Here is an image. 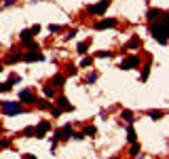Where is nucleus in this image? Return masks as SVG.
Returning a JSON list of instances; mask_svg holds the SVG:
<instances>
[{
    "mask_svg": "<svg viewBox=\"0 0 169 159\" xmlns=\"http://www.w3.org/2000/svg\"><path fill=\"white\" fill-rule=\"evenodd\" d=\"M9 83H11V85H15V83H21V77H19V74H11V77H9Z\"/></svg>",
    "mask_w": 169,
    "mask_h": 159,
    "instance_id": "27",
    "label": "nucleus"
},
{
    "mask_svg": "<svg viewBox=\"0 0 169 159\" xmlns=\"http://www.w3.org/2000/svg\"><path fill=\"white\" fill-rule=\"evenodd\" d=\"M49 129H51V123L49 121H40L38 127H34V136H36V138H44Z\"/></svg>",
    "mask_w": 169,
    "mask_h": 159,
    "instance_id": "5",
    "label": "nucleus"
},
{
    "mask_svg": "<svg viewBox=\"0 0 169 159\" xmlns=\"http://www.w3.org/2000/svg\"><path fill=\"white\" fill-rule=\"evenodd\" d=\"M11 144V140H7V138H0V149H7Z\"/></svg>",
    "mask_w": 169,
    "mask_h": 159,
    "instance_id": "33",
    "label": "nucleus"
},
{
    "mask_svg": "<svg viewBox=\"0 0 169 159\" xmlns=\"http://www.w3.org/2000/svg\"><path fill=\"white\" fill-rule=\"evenodd\" d=\"M0 72H2V66H0Z\"/></svg>",
    "mask_w": 169,
    "mask_h": 159,
    "instance_id": "38",
    "label": "nucleus"
},
{
    "mask_svg": "<svg viewBox=\"0 0 169 159\" xmlns=\"http://www.w3.org/2000/svg\"><path fill=\"white\" fill-rule=\"evenodd\" d=\"M72 138H74V140H83L85 134H83V132H74V134H72Z\"/></svg>",
    "mask_w": 169,
    "mask_h": 159,
    "instance_id": "32",
    "label": "nucleus"
},
{
    "mask_svg": "<svg viewBox=\"0 0 169 159\" xmlns=\"http://www.w3.org/2000/svg\"><path fill=\"white\" fill-rule=\"evenodd\" d=\"M146 17H148V21H159L161 17H167V11H161V9H150V11L146 13Z\"/></svg>",
    "mask_w": 169,
    "mask_h": 159,
    "instance_id": "8",
    "label": "nucleus"
},
{
    "mask_svg": "<svg viewBox=\"0 0 169 159\" xmlns=\"http://www.w3.org/2000/svg\"><path fill=\"white\" fill-rule=\"evenodd\" d=\"M0 110H2L4 115L13 117V115H19V112H23V106H19V102H11V100H4L2 104H0Z\"/></svg>",
    "mask_w": 169,
    "mask_h": 159,
    "instance_id": "2",
    "label": "nucleus"
},
{
    "mask_svg": "<svg viewBox=\"0 0 169 159\" xmlns=\"http://www.w3.org/2000/svg\"><path fill=\"white\" fill-rule=\"evenodd\" d=\"M72 134H74V129H72L70 125H63L61 129H57V132H55L57 140H70V138H72Z\"/></svg>",
    "mask_w": 169,
    "mask_h": 159,
    "instance_id": "6",
    "label": "nucleus"
},
{
    "mask_svg": "<svg viewBox=\"0 0 169 159\" xmlns=\"http://www.w3.org/2000/svg\"><path fill=\"white\" fill-rule=\"evenodd\" d=\"M49 110L53 112V117H59V115H61V110H59V108H55V106H51Z\"/></svg>",
    "mask_w": 169,
    "mask_h": 159,
    "instance_id": "34",
    "label": "nucleus"
},
{
    "mask_svg": "<svg viewBox=\"0 0 169 159\" xmlns=\"http://www.w3.org/2000/svg\"><path fill=\"white\" fill-rule=\"evenodd\" d=\"M30 32H32V36H34V34H38V32H40V26H38V24H36V26H32V28H30Z\"/></svg>",
    "mask_w": 169,
    "mask_h": 159,
    "instance_id": "35",
    "label": "nucleus"
},
{
    "mask_svg": "<svg viewBox=\"0 0 169 159\" xmlns=\"http://www.w3.org/2000/svg\"><path fill=\"white\" fill-rule=\"evenodd\" d=\"M97 81V72H91L89 77H87V83H95Z\"/></svg>",
    "mask_w": 169,
    "mask_h": 159,
    "instance_id": "31",
    "label": "nucleus"
},
{
    "mask_svg": "<svg viewBox=\"0 0 169 159\" xmlns=\"http://www.w3.org/2000/svg\"><path fill=\"white\" fill-rule=\"evenodd\" d=\"M95 57H112V51H97Z\"/></svg>",
    "mask_w": 169,
    "mask_h": 159,
    "instance_id": "29",
    "label": "nucleus"
},
{
    "mask_svg": "<svg viewBox=\"0 0 169 159\" xmlns=\"http://www.w3.org/2000/svg\"><path fill=\"white\" fill-rule=\"evenodd\" d=\"M23 136H28V138H32V136H34V127H26V129H23Z\"/></svg>",
    "mask_w": 169,
    "mask_h": 159,
    "instance_id": "30",
    "label": "nucleus"
},
{
    "mask_svg": "<svg viewBox=\"0 0 169 159\" xmlns=\"http://www.w3.org/2000/svg\"><path fill=\"white\" fill-rule=\"evenodd\" d=\"M66 72H68L70 77H76V72H78V68H76V66H68V70H66Z\"/></svg>",
    "mask_w": 169,
    "mask_h": 159,
    "instance_id": "28",
    "label": "nucleus"
},
{
    "mask_svg": "<svg viewBox=\"0 0 169 159\" xmlns=\"http://www.w3.org/2000/svg\"><path fill=\"white\" fill-rule=\"evenodd\" d=\"M57 108H59V110H74V106L68 102L66 96H59V98H57Z\"/></svg>",
    "mask_w": 169,
    "mask_h": 159,
    "instance_id": "10",
    "label": "nucleus"
},
{
    "mask_svg": "<svg viewBox=\"0 0 169 159\" xmlns=\"http://www.w3.org/2000/svg\"><path fill=\"white\" fill-rule=\"evenodd\" d=\"M76 36V30H70L68 34H66V40H70V38H74Z\"/></svg>",
    "mask_w": 169,
    "mask_h": 159,
    "instance_id": "36",
    "label": "nucleus"
},
{
    "mask_svg": "<svg viewBox=\"0 0 169 159\" xmlns=\"http://www.w3.org/2000/svg\"><path fill=\"white\" fill-rule=\"evenodd\" d=\"M44 98H55V87H51V85H44Z\"/></svg>",
    "mask_w": 169,
    "mask_h": 159,
    "instance_id": "19",
    "label": "nucleus"
},
{
    "mask_svg": "<svg viewBox=\"0 0 169 159\" xmlns=\"http://www.w3.org/2000/svg\"><path fill=\"white\" fill-rule=\"evenodd\" d=\"M163 115H165L163 110H148V117H150V119H161Z\"/></svg>",
    "mask_w": 169,
    "mask_h": 159,
    "instance_id": "21",
    "label": "nucleus"
},
{
    "mask_svg": "<svg viewBox=\"0 0 169 159\" xmlns=\"http://www.w3.org/2000/svg\"><path fill=\"white\" fill-rule=\"evenodd\" d=\"M95 132H97V129H95L93 125H89V127H85V132H83V134H85V136H95Z\"/></svg>",
    "mask_w": 169,
    "mask_h": 159,
    "instance_id": "24",
    "label": "nucleus"
},
{
    "mask_svg": "<svg viewBox=\"0 0 169 159\" xmlns=\"http://www.w3.org/2000/svg\"><path fill=\"white\" fill-rule=\"evenodd\" d=\"M19 59H23V55L19 53V51H15V53H11V55H7V64H15V62H19Z\"/></svg>",
    "mask_w": 169,
    "mask_h": 159,
    "instance_id": "16",
    "label": "nucleus"
},
{
    "mask_svg": "<svg viewBox=\"0 0 169 159\" xmlns=\"http://www.w3.org/2000/svg\"><path fill=\"white\" fill-rule=\"evenodd\" d=\"M150 34H152V38H156V42H161V45L167 42V17H161L159 21H152Z\"/></svg>",
    "mask_w": 169,
    "mask_h": 159,
    "instance_id": "1",
    "label": "nucleus"
},
{
    "mask_svg": "<svg viewBox=\"0 0 169 159\" xmlns=\"http://www.w3.org/2000/svg\"><path fill=\"white\" fill-rule=\"evenodd\" d=\"M89 45H91V40L87 38V40H83V42H78V47H76V51L80 53V55H85L87 51H89Z\"/></svg>",
    "mask_w": 169,
    "mask_h": 159,
    "instance_id": "15",
    "label": "nucleus"
},
{
    "mask_svg": "<svg viewBox=\"0 0 169 159\" xmlns=\"http://www.w3.org/2000/svg\"><path fill=\"white\" fill-rule=\"evenodd\" d=\"M131 144H133V146H131V155H133V157H137L142 149H139V144H137V142H131Z\"/></svg>",
    "mask_w": 169,
    "mask_h": 159,
    "instance_id": "23",
    "label": "nucleus"
},
{
    "mask_svg": "<svg viewBox=\"0 0 169 159\" xmlns=\"http://www.w3.org/2000/svg\"><path fill=\"white\" fill-rule=\"evenodd\" d=\"M63 83H66V77H63V74H55V77L51 79V85H53V87H63Z\"/></svg>",
    "mask_w": 169,
    "mask_h": 159,
    "instance_id": "14",
    "label": "nucleus"
},
{
    "mask_svg": "<svg viewBox=\"0 0 169 159\" xmlns=\"http://www.w3.org/2000/svg\"><path fill=\"white\" fill-rule=\"evenodd\" d=\"M26 159H36V157L34 155H26Z\"/></svg>",
    "mask_w": 169,
    "mask_h": 159,
    "instance_id": "37",
    "label": "nucleus"
},
{
    "mask_svg": "<svg viewBox=\"0 0 169 159\" xmlns=\"http://www.w3.org/2000/svg\"><path fill=\"white\" fill-rule=\"evenodd\" d=\"M13 89V85L7 81V83H0V94H7V91H11Z\"/></svg>",
    "mask_w": 169,
    "mask_h": 159,
    "instance_id": "22",
    "label": "nucleus"
},
{
    "mask_svg": "<svg viewBox=\"0 0 169 159\" xmlns=\"http://www.w3.org/2000/svg\"><path fill=\"white\" fill-rule=\"evenodd\" d=\"M91 64H93V59H91V57H83V62H80V68H89Z\"/></svg>",
    "mask_w": 169,
    "mask_h": 159,
    "instance_id": "26",
    "label": "nucleus"
},
{
    "mask_svg": "<svg viewBox=\"0 0 169 159\" xmlns=\"http://www.w3.org/2000/svg\"><path fill=\"white\" fill-rule=\"evenodd\" d=\"M133 68H139V57L137 55H129L120 62V70H133Z\"/></svg>",
    "mask_w": 169,
    "mask_h": 159,
    "instance_id": "3",
    "label": "nucleus"
},
{
    "mask_svg": "<svg viewBox=\"0 0 169 159\" xmlns=\"http://www.w3.org/2000/svg\"><path fill=\"white\" fill-rule=\"evenodd\" d=\"M108 4H110V0H102L100 4H91V7H87V11H89L91 15H104L106 9H108Z\"/></svg>",
    "mask_w": 169,
    "mask_h": 159,
    "instance_id": "4",
    "label": "nucleus"
},
{
    "mask_svg": "<svg viewBox=\"0 0 169 159\" xmlns=\"http://www.w3.org/2000/svg\"><path fill=\"white\" fill-rule=\"evenodd\" d=\"M23 59H26V62H42V59H44V55H42L38 49H32L30 53L23 55Z\"/></svg>",
    "mask_w": 169,
    "mask_h": 159,
    "instance_id": "9",
    "label": "nucleus"
},
{
    "mask_svg": "<svg viewBox=\"0 0 169 159\" xmlns=\"http://www.w3.org/2000/svg\"><path fill=\"white\" fill-rule=\"evenodd\" d=\"M118 21L116 19H100L97 24H95V30H108V28H116Z\"/></svg>",
    "mask_w": 169,
    "mask_h": 159,
    "instance_id": "7",
    "label": "nucleus"
},
{
    "mask_svg": "<svg viewBox=\"0 0 169 159\" xmlns=\"http://www.w3.org/2000/svg\"><path fill=\"white\" fill-rule=\"evenodd\" d=\"M150 68H152L150 64H146V66H144V68H142V81H146V79L150 77Z\"/></svg>",
    "mask_w": 169,
    "mask_h": 159,
    "instance_id": "20",
    "label": "nucleus"
},
{
    "mask_svg": "<svg viewBox=\"0 0 169 159\" xmlns=\"http://www.w3.org/2000/svg\"><path fill=\"white\" fill-rule=\"evenodd\" d=\"M139 47H142V40H139L137 36H133V38L125 45V51H129V49H139Z\"/></svg>",
    "mask_w": 169,
    "mask_h": 159,
    "instance_id": "12",
    "label": "nucleus"
},
{
    "mask_svg": "<svg viewBox=\"0 0 169 159\" xmlns=\"http://www.w3.org/2000/svg\"><path fill=\"white\" fill-rule=\"evenodd\" d=\"M120 117H123L127 123H133V121H135V117H133V112H131V110H123V112H120Z\"/></svg>",
    "mask_w": 169,
    "mask_h": 159,
    "instance_id": "18",
    "label": "nucleus"
},
{
    "mask_svg": "<svg viewBox=\"0 0 169 159\" xmlns=\"http://www.w3.org/2000/svg\"><path fill=\"white\" fill-rule=\"evenodd\" d=\"M34 102L38 104V108H40V110H49V108L53 106V104L49 102V98H40V100H34Z\"/></svg>",
    "mask_w": 169,
    "mask_h": 159,
    "instance_id": "13",
    "label": "nucleus"
},
{
    "mask_svg": "<svg viewBox=\"0 0 169 159\" xmlns=\"http://www.w3.org/2000/svg\"><path fill=\"white\" fill-rule=\"evenodd\" d=\"M127 138H129V142H137V136H135V129L131 123L127 125Z\"/></svg>",
    "mask_w": 169,
    "mask_h": 159,
    "instance_id": "17",
    "label": "nucleus"
},
{
    "mask_svg": "<svg viewBox=\"0 0 169 159\" xmlns=\"http://www.w3.org/2000/svg\"><path fill=\"white\" fill-rule=\"evenodd\" d=\"M49 32H51V34H57V32H61V26H57V24H51V26H49Z\"/></svg>",
    "mask_w": 169,
    "mask_h": 159,
    "instance_id": "25",
    "label": "nucleus"
},
{
    "mask_svg": "<svg viewBox=\"0 0 169 159\" xmlns=\"http://www.w3.org/2000/svg\"><path fill=\"white\" fill-rule=\"evenodd\" d=\"M19 100L21 102H26V104H34V94L32 91H28V89H23V91H19Z\"/></svg>",
    "mask_w": 169,
    "mask_h": 159,
    "instance_id": "11",
    "label": "nucleus"
}]
</instances>
